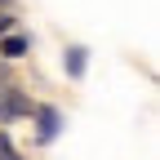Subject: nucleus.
<instances>
[{"label":"nucleus","instance_id":"obj_1","mask_svg":"<svg viewBox=\"0 0 160 160\" xmlns=\"http://www.w3.org/2000/svg\"><path fill=\"white\" fill-rule=\"evenodd\" d=\"M0 53H5V58H22L27 53V40L22 36H5V40H0Z\"/></svg>","mask_w":160,"mask_h":160},{"label":"nucleus","instance_id":"obj_2","mask_svg":"<svg viewBox=\"0 0 160 160\" xmlns=\"http://www.w3.org/2000/svg\"><path fill=\"white\" fill-rule=\"evenodd\" d=\"M0 111H5V116H22V111H31V102H27V98H18V93H9L5 102H0Z\"/></svg>","mask_w":160,"mask_h":160},{"label":"nucleus","instance_id":"obj_3","mask_svg":"<svg viewBox=\"0 0 160 160\" xmlns=\"http://www.w3.org/2000/svg\"><path fill=\"white\" fill-rule=\"evenodd\" d=\"M53 129H58V116L45 107V111H40V138H53Z\"/></svg>","mask_w":160,"mask_h":160},{"label":"nucleus","instance_id":"obj_4","mask_svg":"<svg viewBox=\"0 0 160 160\" xmlns=\"http://www.w3.org/2000/svg\"><path fill=\"white\" fill-rule=\"evenodd\" d=\"M85 71V49H71V76Z\"/></svg>","mask_w":160,"mask_h":160},{"label":"nucleus","instance_id":"obj_5","mask_svg":"<svg viewBox=\"0 0 160 160\" xmlns=\"http://www.w3.org/2000/svg\"><path fill=\"white\" fill-rule=\"evenodd\" d=\"M9 27H13V18H0V36H5V31H9Z\"/></svg>","mask_w":160,"mask_h":160},{"label":"nucleus","instance_id":"obj_6","mask_svg":"<svg viewBox=\"0 0 160 160\" xmlns=\"http://www.w3.org/2000/svg\"><path fill=\"white\" fill-rule=\"evenodd\" d=\"M0 85H5V67H0Z\"/></svg>","mask_w":160,"mask_h":160}]
</instances>
